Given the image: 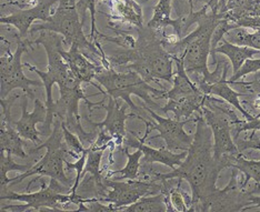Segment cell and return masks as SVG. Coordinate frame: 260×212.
Returning a JSON list of instances; mask_svg holds the SVG:
<instances>
[{"label":"cell","instance_id":"6da1fadb","mask_svg":"<svg viewBox=\"0 0 260 212\" xmlns=\"http://www.w3.org/2000/svg\"><path fill=\"white\" fill-rule=\"evenodd\" d=\"M212 131L202 115L197 116L196 132L187 157L178 168L169 173L157 172L156 179H181L188 181L191 188V203L188 211H197L217 190V179L223 169L230 168L234 157L217 160L214 156ZM237 157V156H236Z\"/></svg>","mask_w":260,"mask_h":212},{"label":"cell","instance_id":"7a4b0ae2","mask_svg":"<svg viewBox=\"0 0 260 212\" xmlns=\"http://www.w3.org/2000/svg\"><path fill=\"white\" fill-rule=\"evenodd\" d=\"M138 38L134 48L119 47L107 57L110 66L125 67L127 70L138 73L147 82L165 80L173 84L174 59L165 49L162 39L166 31H158L149 27L136 28ZM162 89H166L160 85Z\"/></svg>","mask_w":260,"mask_h":212},{"label":"cell","instance_id":"3957f363","mask_svg":"<svg viewBox=\"0 0 260 212\" xmlns=\"http://www.w3.org/2000/svg\"><path fill=\"white\" fill-rule=\"evenodd\" d=\"M32 43L34 45L44 46L47 57H48V69L44 73L29 62H26L23 66L30 72L36 73L41 78V81L44 82V87L46 88L47 92V100L45 102L47 107V118L41 133H43V137H49L52 132L51 125L54 123L56 118L54 113L55 101L52 100V86L58 85L59 91H63L70 89V88L81 86V82L75 77L68 63L64 61L63 57L61 56V49L64 45L61 34L54 31L44 30L40 31V34L36 39H32Z\"/></svg>","mask_w":260,"mask_h":212},{"label":"cell","instance_id":"277c9868","mask_svg":"<svg viewBox=\"0 0 260 212\" xmlns=\"http://www.w3.org/2000/svg\"><path fill=\"white\" fill-rule=\"evenodd\" d=\"M94 80H97L105 88V90L99 89L102 93H107L108 96L112 97L115 100L121 99L122 101H125L129 105V108H132L133 113L135 114V118L137 116H143L144 108H139L138 105L135 104L133 99L130 98L132 95L143 99L145 103L153 110H160L162 107L156 101H153L150 95L162 99L166 89H155L134 70L119 73L116 72L112 67L104 68L96 76Z\"/></svg>","mask_w":260,"mask_h":212},{"label":"cell","instance_id":"5b68a950","mask_svg":"<svg viewBox=\"0 0 260 212\" xmlns=\"http://www.w3.org/2000/svg\"><path fill=\"white\" fill-rule=\"evenodd\" d=\"M44 148H46L47 151L46 155L41 158L40 161H38L35 166H32L30 169H28L27 171L23 173L19 174L18 176H15V178L10 179L8 178L10 188L20 184L21 181H23L26 178H29V176L38 174L54 178L58 181H60L64 186H67L73 189L76 178H68L63 169V162L64 160H67L69 150L66 144V140H64L62 122L59 117L55 118L52 132L49 137L47 138V140H45L41 145L35 146L34 148L29 149L28 154L32 155L35 152H37Z\"/></svg>","mask_w":260,"mask_h":212},{"label":"cell","instance_id":"8992f818","mask_svg":"<svg viewBox=\"0 0 260 212\" xmlns=\"http://www.w3.org/2000/svg\"><path fill=\"white\" fill-rule=\"evenodd\" d=\"M54 31L63 37V44L69 48L76 45L81 52H90L97 56L102 60V64L105 68H110V63L107 57L99 50L96 44L88 40L82 31V21L77 10V6L74 7H61L58 6L52 14L49 21H46L39 25H35L29 31V36H32L37 31Z\"/></svg>","mask_w":260,"mask_h":212},{"label":"cell","instance_id":"52a82bcc","mask_svg":"<svg viewBox=\"0 0 260 212\" xmlns=\"http://www.w3.org/2000/svg\"><path fill=\"white\" fill-rule=\"evenodd\" d=\"M173 59L177 66L173 89L165 91L162 99H168V101L162 105L160 111L164 114L173 113L177 120H180L181 118L190 119L194 113L202 114V108L207 96L189 78L184 60L179 57H173Z\"/></svg>","mask_w":260,"mask_h":212},{"label":"cell","instance_id":"ba28073f","mask_svg":"<svg viewBox=\"0 0 260 212\" xmlns=\"http://www.w3.org/2000/svg\"><path fill=\"white\" fill-rule=\"evenodd\" d=\"M0 200H11V201L26 202L20 205H7L0 207V212L4 211H28L41 212L44 208H49L52 211L67 210L66 205L72 203L70 192L72 188L64 186L60 181L50 178L49 185L41 188L37 192L17 193L10 190V187L0 188Z\"/></svg>","mask_w":260,"mask_h":212},{"label":"cell","instance_id":"9c48e42d","mask_svg":"<svg viewBox=\"0 0 260 212\" xmlns=\"http://www.w3.org/2000/svg\"><path fill=\"white\" fill-rule=\"evenodd\" d=\"M34 49L32 39L28 36L26 39H19L17 43L14 55L0 56V99H6L14 89H21L23 95L36 99L31 87H44L43 81H36L27 78L22 72L21 57L28 49Z\"/></svg>","mask_w":260,"mask_h":212},{"label":"cell","instance_id":"30bf717a","mask_svg":"<svg viewBox=\"0 0 260 212\" xmlns=\"http://www.w3.org/2000/svg\"><path fill=\"white\" fill-rule=\"evenodd\" d=\"M255 190H246L242 181L238 179V169L233 168L232 178L223 189H217L205 202L199 205L197 211H226L237 212L246 210L251 205L250 198Z\"/></svg>","mask_w":260,"mask_h":212},{"label":"cell","instance_id":"8fae6325","mask_svg":"<svg viewBox=\"0 0 260 212\" xmlns=\"http://www.w3.org/2000/svg\"><path fill=\"white\" fill-rule=\"evenodd\" d=\"M144 109L148 113V115L153 119L150 125V131L157 130L159 132L156 137L150 138L157 139L161 138L166 143L167 148L170 151H188L190 148L193 141V134H189L185 131V125L188 122H196V118H190L185 121H180L177 119H171V118H164L155 113V110L149 108L148 105H145Z\"/></svg>","mask_w":260,"mask_h":212},{"label":"cell","instance_id":"7c38bea8","mask_svg":"<svg viewBox=\"0 0 260 212\" xmlns=\"http://www.w3.org/2000/svg\"><path fill=\"white\" fill-rule=\"evenodd\" d=\"M105 95V93H103ZM107 95V93H106ZM108 104H104L100 108L105 109L107 111V116L106 119L102 122H93L89 118H85V119L90 123L94 129H99V131L106 133L109 137L112 138L115 147H122L123 140H125L127 131H126V125L125 122L129 118H135V114L132 113L126 115V109L129 107L127 104H121L118 100H115L112 97L108 96Z\"/></svg>","mask_w":260,"mask_h":212},{"label":"cell","instance_id":"4fadbf2b","mask_svg":"<svg viewBox=\"0 0 260 212\" xmlns=\"http://www.w3.org/2000/svg\"><path fill=\"white\" fill-rule=\"evenodd\" d=\"M21 96L13 95L9 98L0 99L2 103V116H0V150L9 155L25 159L29 154L23 150L21 135L17 131L15 121L11 118V107L17 98Z\"/></svg>","mask_w":260,"mask_h":212},{"label":"cell","instance_id":"5bb4252c","mask_svg":"<svg viewBox=\"0 0 260 212\" xmlns=\"http://www.w3.org/2000/svg\"><path fill=\"white\" fill-rule=\"evenodd\" d=\"M56 3H59V0H40V3L34 7L27 9L20 8L9 16H2L0 23L15 27L20 33V37L26 39L29 36V31L35 20H43L44 22L50 20L54 14L51 7Z\"/></svg>","mask_w":260,"mask_h":212},{"label":"cell","instance_id":"9a60e30c","mask_svg":"<svg viewBox=\"0 0 260 212\" xmlns=\"http://www.w3.org/2000/svg\"><path fill=\"white\" fill-rule=\"evenodd\" d=\"M130 133V132H129ZM150 133L149 130H146V133L143 138H139L137 134H135L133 138V134L130 133L127 135L125 140H123V145L126 147H133V148H137L143 151L144 157L141 158V162H146V163H162L165 166H167L171 169H175L176 166L178 167L182 163V161L185 160V158L187 157L188 151H181L180 154H175V152L170 151L168 148L166 149H153L150 148V147L146 146L144 143L145 140L148 138V134Z\"/></svg>","mask_w":260,"mask_h":212},{"label":"cell","instance_id":"2e32d148","mask_svg":"<svg viewBox=\"0 0 260 212\" xmlns=\"http://www.w3.org/2000/svg\"><path fill=\"white\" fill-rule=\"evenodd\" d=\"M28 96L22 95L21 99V117L18 121H15V126L17 131L23 139L30 140L31 143L39 146L44 143L40 137H43L41 131L37 130V123H45L47 118V107L46 103L44 104L38 98L34 100L35 109L32 113H28L27 104H28Z\"/></svg>","mask_w":260,"mask_h":212},{"label":"cell","instance_id":"e0dca14e","mask_svg":"<svg viewBox=\"0 0 260 212\" xmlns=\"http://www.w3.org/2000/svg\"><path fill=\"white\" fill-rule=\"evenodd\" d=\"M61 56L63 57L64 61L68 63V66L75 75V77L81 84L82 82H88V84L94 87L96 84L92 80L105 68L103 64L102 66H98V64L91 62L76 45H73L68 50H64V48H62Z\"/></svg>","mask_w":260,"mask_h":212},{"label":"cell","instance_id":"ac0fdd59","mask_svg":"<svg viewBox=\"0 0 260 212\" xmlns=\"http://www.w3.org/2000/svg\"><path fill=\"white\" fill-rule=\"evenodd\" d=\"M228 67H229V62H227L222 77L219 80L211 82V84L198 85V88L205 93L206 96L219 97L220 99L224 100V101L228 102L229 104H232L235 109H237L239 113L245 117V119L247 121L252 120L253 118H256V116H252L250 113H248L247 110H245V108L242 107V104L240 102V98H244L246 95L242 92H238L232 89V88H230V85L227 82L226 77H227Z\"/></svg>","mask_w":260,"mask_h":212},{"label":"cell","instance_id":"d6986e66","mask_svg":"<svg viewBox=\"0 0 260 212\" xmlns=\"http://www.w3.org/2000/svg\"><path fill=\"white\" fill-rule=\"evenodd\" d=\"M100 4L108 6L111 10V19L128 22L135 28L143 27V9L135 0H98Z\"/></svg>","mask_w":260,"mask_h":212},{"label":"cell","instance_id":"ffe728a7","mask_svg":"<svg viewBox=\"0 0 260 212\" xmlns=\"http://www.w3.org/2000/svg\"><path fill=\"white\" fill-rule=\"evenodd\" d=\"M218 45L219 46H217L215 50L211 51L210 54L212 56V59H214V63L217 62L216 54H221L223 56H226L229 59L230 63H232L234 74L238 72L247 59H250L252 57H255L257 54H260L259 50L252 49L245 46L234 45L232 43H229V41L224 38H222Z\"/></svg>","mask_w":260,"mask_h":212},{"label":"cell","instance_id":"44dd1931","mask_svg":"<svg viewBox=\"0 0 260 212\" xmlns=\"http://www.w3.org/2000/svg\"><path fill=\"white\" fill-rule=\"evenodd\" d=\"M119 211L125 212H167V197L165 193L149 194L140 198L138 201L120 208Z\"/></svg>","mask_w":260,"mask_h":212},{"label":"cell","instance_id":"7402d4cb","mask_svg":"<svg viewBox=\"0 0 260 212\" xmlns=\"http://www.w3.org/2000/svg\"><path fill=\"white\" fill-rule=\"evenodd\" d=\"M230 168L238 169V171L244 174L245 179L242 181L244 188H247L249 181L253 180L256 184L253 189L256 190V192L260 190V160H249L240 154L237 157H234Z\"/></svg>","mask_w":260,"mask_h":212},{"label":"cell","instance_id":"603a6c76","mask_svg":"<svg viewBox=\"0 0 260 212\" xmlns=\"http://www.w3.org/2000/svg\"><path fill=\"white\" fill-rule=\"evenodd\" d=\"M107 147H98L92 144L89 148H88V155L87 160L85 164V173H90L93 175L94 180H96L97 185L102 188L105 191H109V188L105 185V176L102 174V170H100V161H102V157L104 155V151Z\"/></svg>","mask_w":260,"mask_h":212},{"label":"cell","instance_id":"cb8c5ba5","mask_svg":"<svg viewBox=\"0 0 260 212\" xmlns=\"http://www.w3.org/2000/svg\"><path fill=\"white\" fill-rule=\"evenodd\" d=\"M171 8H173V0H159V3L153 7V16L147 23V27L158 31H166L167 27H174L175 19L170 16Z\"/></svg>","mask_w":260,"mask_h":212},{"label":"cell","instance_id":"d4e9b609","mask_svg":"<svg viewBox=\"0 0 260 212\" xmlns=\"http://www.w3.org/2000/svg\"><path fill=\"white\" fill-rule=\"evenodd\" d=\"M223 38L234 45L249 47L260 51V29L249 31L245 27H238L228 31Z\"/></svg>","mask_w":260,"mask_h":212},{"label":"cell","instance_id":"484cf974","mask_svg":"<svg viewBox=\"0 0 260 212\" xmlns=\"http://www.w3.org/2000/svg\"><path fill=\"white\" fill-rule=\"evenodd\" d=\"M122 151L125 152V155L128 158V162L126 167L123 169L115 170V171H110L109 173L106 174V178H111L115 174H121V178L119 179H127V180H137L139 171H140V160L143 158L144 154L143 151L138 149L136 152L130 154L128 151V147H122Z\"/></svg>","mask_w":260,"mask_h":212},{"label":"cell","instance_id":"4316f807","mask_svg":"<svg viewBox=\"0 0 260 212\" xmlns=\"http://www.w3.org/2000/svg\"><path fill=\"white\" fill-rule=\"evenodd\" d=\"M30 168L31 166L28 164H18L15 162L13 155L7 154V156H5V151L0 150V187H8L7 173L9 171H27Z\"/></svg>","mask_w":260,"mask_h":212},{"label":"cell","instance_id":"83f0119b","mask_svg":"<svg viewBox=\"0 0 260 212\" xmlns=\"http://www.w3.org/2000/svg\"><path fill=\"white\" fill-rule=\"evenodd\" d=\"M181 182L182 180L179 179L178 185L174 187L169 193V204H168V211H179V212H187L190 207V203L187 202L186 196L187 193L181 190Z\"/></svg>","mask_w":260,"mask_h":212},{"label":"cell","instance_id":"f1b7e54d","mask_svg":"<svg viewBox=\"0 0 260 212\" xmlns=\"http://www.w3.org/2000/svg\"><path fill=\"white\" fill-rule=\"evenodd\" d=\"M77 10H78V14L80 16V19L84 23L86 19V13L88 10L90 11V17H91V31L89 40L94 43L97 39L98 30H96V0H79L77 3Z\"/></svg>","mask_w":260,"mask_h":212},{"label":"cell","instance_id":"f546056e","mask_svg":"<svg viewBox=\"0 0 260 212\" xmlns=\"http://www.w3.org/2000/svg\"><path fill=\"white\" fill-rule=\"evenodd\" d=\"M62 130H63L64 140H66L70 157H74L78 160L82 155L88 152V148H85V146L81 144L78 135L74 133L73 131H70L63 122H62Z\"/></svg>","mask_w":260,"mask_h":212},{"label":"cell","instance_id":"4dcf8cb0","mask_svg":"<svg viewBox=\"0 0 260 212\" xmlns=\"http://www.w3.org/2000/svg\"><path fill=\"white\" fill-rule=\"evenodd\" d=\"M258 72H260V59H247L238 72L235 73L232 77L227 79V82L230 85L235 81H238L241 78H244L247 75L256 74Z\"/></svg>","mask_w":260,"mask_h":212},{"label":"cell","instance_id":"1f68e13d","mask_svg":"<svg viewBox=\"0 0 260 212\" xmlns=\"http://www.w3.org/2000/svg\"><path fill=\"white\" fill-rule=\"evenodd\" d=\"M234 129H235V138L237 139L239 138V134L244 131H260V116L253 118L252 120L247 121L245 120H239L234 125Z\"/></svg>","mask_w":260,"mask_h":212},{"label":"cell","instance_id":"d6a6232c","mask_svg":"<svg viewBox=\"0 0 260 212\" xmlns=\"http://www.w3.org/2000/svg\"><path fill=\"white\" fill-rule=\"evenodd\" d=\"M235 143L237 145L239 151L242 154V151L252 149V150H259L260 151V139L257 137L255 131L248 139L240 140L239 138L235 139Z\"/></svg>","mask_w":260,"mask_h":212},{"label":"cell","instance_id":"836d02e7","mask_svg":"<svg viewBox=\"0 0 260 212\" xmlns=\"http://www.w3.org/2000/svg\"><path fill=\"white\" fill-rule=\"evenodd\" d=\"M250 202L252 208H260V196H251L250 198Z\"/></svg>","mask_w":260,"mask_h":212},{"label":"cell","instance_id":"e575fe53","mask_svg":"<svg viewBox=\"0 0 260 212\" xmlns=\"http://www.w3.org/2000/svg\"><path fill=\"white\" fill-rule=\"evenodd\" d=\"M13 2V0H7V3H2V5H6V4H9V3H11Z\"/></svg>","mask_w":260,"mask_h":212},{"label":"cell","instance_id":"d590c367","mask_svg":"<svg viewBox=\"0 0 260 212\" xmlns=\"http://www.w3.org/2000/svg\"><path fill=\"white\" fill-rule=\"evenodd\" d=\"M258 73H259V74H260V72H258Z\"/></svg>","mask_w":260,"mask_h":212}]
</instances>
